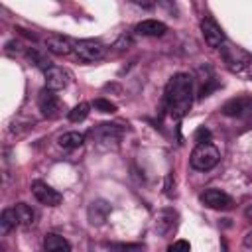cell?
I'll list each match as a JSON object with an SVG mask.
<instances>
[{
  "instance_id": "obj_1",
  "label": "cell",
  "mask_w": 252,
  "mask_h": 252,
  "mask_svg": "<svg viewBox=\"0 0 252 252\" xmlns=\"http://www.w3.org/2000/svg\"><path fill=\"white\" fill-rule=\"evenodd\" d=\"M193 102V79L187 73H177L165 87V108L171 118H183Z\"/></svg>"
},
{
  "instance_id": "obj_2",
  "label": "cell",
  "mask_w": 252,
  "mask_h": 252,
  "mask_svg": "<svg viewBox=\"0 0 252 252\" xmlns=\"http://www.w3.org/2000/svg\"><path fill=\"white\" fill-rule=\"evenodd\" d=\"M219 159H220V152L209 142V144H197L193 148L189 163L197 171H209L219 163Z\"/></svg>"
},
{
  "instance_id": "obj_3",
  "label": "cell",
  "mask_w": 252,
  "mask_h": 252,
  "mask_svg": "<svg viewBox=\"0 0 252 252\" xmlns=\"http://www.w3.org/2000/svg\"><path fill=\"white\" fill-rule=\"evenodd\" d=\"M89 134L98 142V146H102V148H116L120 138H122V134H124V128L120 124L102 122V124L94 126Z\"/></svg>"
},
{
  "instance_id": "obj_4",
  "label": "cell",
  "mask_w": 252,
  "mask_h": 252,
  "mask_svg": "<svg viewBox=\"0 0 252 252\" xmlns=\"http://www.w3.org/2000/svg\"><path fill=\"white\" fill-rule=\"evenodd\" d=\"M73 51L81 61L94 63V61H100L106 55V45L100 43L98 39H79V41H75Z\"/></svg>"
},
{
  "instance_id": "obj_5",
  "label": "cell",
  "mask_w": 252,
  "mask_h": 252,
  "mask_svg": "<svg viewBox=\"0 0 252 252\" xmlns=\"http://www.w3.org/2000/svg\"><path fill=\"white\" fill-rule=\"evenodd\" d=\"M37 106L41 110V114L45 118H57L63 110V102L59 100V96L55 94V91L51 89H41L39 94H37Z\"/></svg>"
},
{
  "instance_id": "obj_6",
  "label": "cell",
  "mask_w": 252,
  "mask_h": 252,
  "mask_svg": "<svg viewBox=\"0 0 252 252\" xmlns=\"http://www.w3.org/2000/svg\"><path fill=\"white\" fill-rule=\"evenodd\" d=\"M201 33H203L207 45H209V47H215V49L222 47L224 41H226L224 32L220 30V26H219L211 16H205V18L201 20Z\"/></svg>"
},
{
  "instance_id": "obj_7",
  "label": "cell",
  "mask_w": 252,
  "mask_h": 252,
  "mask_svg": "<svg viewBox=\"0 0 252 252\" xmlns=\"http://www.w3.org/2000/svg\"><path fill=\"white\" fill-rule=\"evenodd\" d=\"M199 201H201L205 207H209V209H217V211H226V209L232 207V199H230L224 191L215 189V187L205 189V191L199 195Z\"/></svg>"
},
{
  "instance_id": "obj_8",
  "label": "cell",
  "mask_w": 252,
  "mask_h": 252,
  "mask_svg": "<svg viewBox=\"0 0 252 252\" xmlns=\"http://www.w3.org/2000/svg\"><path fill=\"white\" fill-rule=\"evenodd\" d=\"M32 193H33V197H35L41 205H45V207H57V205L63 201V195H61L57 189H53L51 185L43 183V181H33V183H32Z\"/></svg>"
},
{
  "instance_id": "obj_9",
  "label": "cell",
  "mask_w": 252,
  "mask_h": 252,
  "mask_svg": "<svg viewBox=\"0 0 252 252\" xmlns=\"http://www.w3.org/2000/svg\"><path fill=\"white\" fill-rule=\"evenodd\" d=\"M222 114L232 118H248L252 116V96H236L222 104Z\"/></svg>"
},
{
  "instance_id": "obj_10",
  "label": "cell",
  "mask_w": 252,
  "mask_h": 252,
  "mask_svg": "<svg viewBox=\"0 0 252 252\" xmlns=\"http://www.w3.org/2000/svg\"><path fill=\"white\" fill-rule=\"evenodd\" d=\"M43 77H45V87L51 89V91H61L65 89L69 83H71V73L59 65H51L43 71Z\"/></svg>"
},
{
  "instance_id": "obj_11",
  "label": "cell",
  "mask_w": 252,
  "mask_h": 252,
  "mask_svg": "<svg viewBox=\"0 0 252 252\" xmlns=\"http://www.w3.org/2000/svg\"><path fill=\"white\" fill-rule=\"evenodd\" d=\"M108 215H110V205H108L104 199L93 201V203L89 205V209H87V217H89V222H91L93 226L104 224V220L108 219Z\"/></svg>"
},
{
  "instance_id": "obj_12",
  "label": "cell",
  "mask_w": 252,
  "mask_h": 252,
  "mask_svg": "<svg viewBox=\"0 0 252 252\" xmlns=\"http://www.w3.org/2000/svg\"><path fill=\"white\" fill-rule=\"evenodd\" d=\"M134 32L144 37H161L167 32V26L159 20H142L140 24H136Z\"/></svg>"
},
{
  "instance_id": "obj_13",
  "label": "cell",
  "mask_w": 252,
  "mask_h": 252,
  "mask_svg": "<svg viewBox=\"0 0 252 252\" xmlns=\"http://www.w3.org/2000/svg\"><path fill=\"white\" fill-rule=\"evenodd\" d=\"M45 47L53 55H69L73 51L75 43H71V39L63 37V35H47L45 37Z\"/></svg>"
},
{
  "instance_id": "obj_14",
  "label": "cell",
  "mask_w": 252,
  "mask_h": 252,
  "mask_svg": "<svg viewBox=\"0 0 252 252\" xmlns=\"http://www.w3.org/2000/svg\"><path fill=\"white\" fill-rule=\"evenodd\" d=\"M175 219H177V213L173 209H163L158 213V219H156V232L159 236H165L169 230L175 228Z\"/></svg>"
},
{
  "instance_id": "obj_15",
  "label": "cell",
  "mask_w": 252,
  "mask_h": 252,
  "mask_svg": "<svg viewBox=\"0 0 252 252\" xmlns=\"http://www.w3.org/2000/svg\"><path fill=\"white\" fill-rule=\"evenodd\" d=\"M43 250L45 252H71V244L65 236L57 232H47L43 236Z\"/></svg>"
},
{
  "instance_id": "obj_16",
  "label": "cell",
  "mask_w": 252,
  "mask_h": 252,
  "mask_svg": "<svg viewBox=\"0 0 252 252\" xmlns=\"http://www.w3.org/2000/svg\"><path fill=\"white\" fill-rule=\"evenodd\" d=\"M14 211H16V217H18V224L20 226H32L35 222V211L30 205L16 203L14 205Z\"/></svg>"
},
{
  "instance_id": "obj_17",
  "label": "cell",
  "mask_w": 252,
  "mask_h": 252,
  "mask_svg": "<svg viewBox=\"0 0 252 252\" xmlns=\"http://www.w3.org/2000/svg\"><path fill=\"white\" fill-rule=\"evenodd\" d=\"M57 144L63 150H75V148L85 144V134H81V132H65V134H61L57 138Z\"/></svg>"
},
{
  "instance_id": "obj_18",
  "label": "cell",
  "mask_w": 252,
  "mask_h": 252,
  "mask_svg": "<svg viewBox=\"0 0 252 252\" xmlns=\"http://www.w3.org/2000/svg\"><path fill=\"white\" fill-rule=\"evenodd\" d=\"M16 226H18V217H16L14 207L4 209L2 215H0V232H2V234H8V232H10L12 228H16Z\"/></svg>"
},
{
  "instance_id": "obj_19",
  "label": "cell",
  "mask_w": 252,
  "mask_h": 252,
  "mask_svg": "<svg viewBox=\"0 0 252 252\" xmlns=\"http://www.w3.org/2000/svg\"><path fill=\"white\" fill-rule=\"evenodd\" d=\"M89 112H91V106L87 102H79L77 106H73L69 110V120L71 122H81V120H85L89 116Z\"/></svg>"
},
{
  "instance_id": "obj_20",
  "label": "cell",
  "mask_w": 252,
  "mask_h": 252,
  "mask_svg": "<svg viewBox=\"0 0 252 252\" xmlns=\"http://www.w3.org/2000/svg\"><path fill=\"white\" fill-rule=\"evenodd\" d=\"M93 106H94L98 112H104V114L116 112V104L110 102V100H106V98H94V100H93Z\"/></svg>"
},
{
  "instance_id": "obj_21",
  "label": "cell",
  "mask_w": 252,
  "mask_h": 252,
  "mask_svg": "<svg viewBox=\"0 0 252 252\" xmlns=\"http://www.w3.org/2000/svg\"><path fill=\"white\" fill-rule=\"evenodd\" d=\"M114 252H142L144 248L140 244H110Z\"/></svg>"
},
{
  "instance_id": "obj_22",
  "label": "cell",
  "mask_w": 252,
  "mask_h": 252,
  "mask_svg": "<svg viewBox=\"0 0 252 252\" xmlns=\"http://www.w3.org/2000/svg\"><path fill=\"white\" fill-rule=\"evenodd\" d=\"M169 252H191V244L187 240H175L171 246H169Z\"/></svg>"
},
{
  "instance_id": "obj_23",
  "label": "cell",
  "mask_w": 252,
  "mask_h": 252,
  "mask_svg": "<svg viewBox=\"0 0 252 252\" xmlns=\"http://www.w3.org/2000/svg\"><path fill=\"white\" fill-rule=\"evenodd\" d=\"M209 140H211V132L207 128H199L195 132V142L197 144H209Z\"/></svg>"
},
{
  "instance_id": "obj_24",
  "label": "cell",
  "mask_w": 252,
  "mask_h": 252,
  "mask_svg": "<svg viewBox=\"0 0 252 252\" xmlns=\"http://www.w3.org/2000/svg\"><path fill=\"white\" fill-rule=\"evenodd\" d=\"M242 75H246L248 79H252V57H250V61H248V65L244 67V71H242Z\"/></svg>"
},
{
  "instance_id": "obj_25",
  "label": "cell",
  "mask_w": 252,
  "mask_h": 252,
  "mask_svg": "<svg viewBox=\"0 0 252 252\" xmlns=\"http://www.w3.org/2000/svg\"><path fill=\"white\" fill-rule=\"evenodd\" d=\"M242 244H244L246 248H252V230H250V232H246V236H244Z\"/></svg>"
},
{
  "instance_id": "obj_26",
  "label": "cell",
  "mask_w": 252,
  "mask_h": 252,
  "mask_svg": "<svg viewBox=\"0 0 252 252\" xmlns=\"http://www.w3.org/2000/svg\"><path fill=\"white\" fill-rule=\"evenodd\" d=\"M244 217H246V219H250V220H252V203H250V205H248V207H246V209H244Z\"/></svg>"
}]
</instances>
